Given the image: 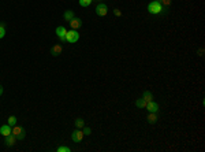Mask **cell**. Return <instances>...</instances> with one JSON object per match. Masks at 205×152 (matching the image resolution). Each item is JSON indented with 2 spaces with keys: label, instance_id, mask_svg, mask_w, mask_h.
Wrapping results in <instances>:
<instances>
[{
  "label": "cell",
  "instance_id": "1",
  "mask_svg": "<svg viewBox=\"0 0 205 152\" xmlns=\"http://www.w3.org/2000/svg\"><path fill=\"white\" fill-rule=\"evenodd\" d=\"M148 11L151 14H153V15H157V14H161L164 11L163 6H161V3L160 1H157V0H153V1H151L149 4H148Z\"/></svg>",
  "mask_w": 205,
  "mask_h": 152
},
{
  "label": "cell",
  "instance_id": "2",
  "mask_svg": "<svg viewBox=\"0 0 205 152\" xmlns=\"http://www.w3.org/2000/svg\"><path fill=\"white\" fill-rule=\"evenodd\" d=\"M80 40V34H78V32L77 30H70V32H67L66 33V41L70 42V44H74V42H77Z\"/></svg>",
  "mask_w": 205,
  "mask_h": 152
},
{
  "label": "cell",
  "instance_id": "3",
  "mask_svg": "<svg viewBox=\"0 0 205 152\" xmlns=\"http://www.w3.org/2000/svg\"><path fill=\"white\" fill-rule=\"evenodd\" d=\"M11 133H13L15 137H17V140H19V141H22V140L25 139V130H23V127H19V126H13V129H11Z\"/></svg>",
  "mask_w": 205,
  "mask_h": 152
},
{
  "label": "cell",
  "instance_id": "4",
  "mask_svg": "<svg viewBox=\"0 0 205 152\" xmlns=\"http://www.w3.org/2000/svg\"><path fill=\"white\" fill-rule=\"evenodd\" d=\"M96 14L99 15V17H105V15L108 14V7H107V4H104V3H100V4H97V7H96Z\"/></svg>",
  "mask_w": 205,
  "mask_h": 152
},
{
  "label": "cell",
  "instance_id": "5",
  "mask_svg": "<svg viewBox=\"0 0 205 152\" xmlns=\"http://www.w3.org/2000/svg\"><path fill=\"white\" fill-rule=\"evenodd\" d=\"M84 131L81 130V129H75V130L73 131V134H71V139L74 143H81L82 141V139H84Z\"/></svg>",
  "mask_w": 205,
  "mask_h": 152
},
{
  "label": "cell",
  "instance_id": "6",
  "mask_svg": "<svg viewBox=\"0 0 205 152\" xmlns=\"http://www.w3.org/2000/svg\"><path fill=\"white\" fill-rule=\"evenodd\" d=\"M66 33H67V30L64 26H58L56 28V36L59 37L60 41H63V42L66 41Z\"/></svg>",
  "mask_w": 205,
  "mask_h": 152
},
{
  "label": "cell",
  "instance_id": "7",
  "mask_svg": "<svg viewBox=\"0 0 205 152\" xmlns=\"http://www.w3.org/2000/svg\"><path fill=\"white\" fill-rule=\"evenodd\" d=\"M17 137L11 133V134H8V136H6V145L7 147H13V145H15L17 144Z\"/></svg>",
  "mask_w": 205,
  "mask_h": 152
},
{
  "label": "cell",
  "instance_id": "8",
  "mask_svg": "<svg viewBox=\"0 0 205 152\" xmlns=\"http://www.w3.org/2000/svg\"><path fill=\"white\" fill-rule=\"evenodd\" d=\"M145 107L148 108V111H149V112H157V111H159V104H157V103H155L153 100L148 101Z\"/></svg>",
  "mask_w": 205,
  "mask_h": 152
},
{
  "label": "cell",
  "instance_id": "9",
  "mask_svg": "<svg viewBox=\"0 0 205 152\" xmlns=\"http://www.w3.org/2000/svg\"><path fill=\"white\" fill-rule=\"evenodd\" d=\"M70 25H71V28L74 30H77V29H80L81 26H82V21H81L80 18H73L71 21H70Z\"/></svg>",
  "mask_w": 205,
  "mask_h": 152
},
{
  "label": "cell",
  "instance_id": "10",
  "mask_svg": "<svg viewBox=\"0 0 205 152\" xmlns=\"http://www.w3.org/2000/svg\"><path fill=\"white\" fill-rule=\"evenodd\" d=\"M62 45H59V44H55V47H52L51 48V55H54V56H59L60 54H62Z\"/></svg>",
  "mask_w": 205,
  "mask_h": 152
},
{
  "label": "cell",
  "instance_id": "11",
  "mask_svg": "<svg viewBox=\"0 0 205 152\" xmlns=\"http://www.w3.org/2000/svg\"><path fill=\"white\" fill-rule=\"evenodd\" d=\"M0 134L4 136V137L11 134V126H10V125H3V126H0Z\"/></svg>",
  "mask_w": 205,
  "mask_h": 152
},
{
  "label": "cell",
  "instance_id": "12",
  "mask_svg": "<svg viewBox=\"0 0 205 152\" xmlns=\"http://www.w3.org/2000/svg\"><path fill=\"white\" fill-rule=\"evenodd\" d=\"M63 18H64L66 21H71L73 18H74V11H71V10H67V11H64V14H63Z\"/></svg>",
  "mask_w": 205,
  "mask_h": 152
},
{
  "label": "cell",
  "instance_id": "13",
  "mask_svg": "<svg viewBox=\"0 0 205 152\" xmlns=\"http://www.w3.org/2000/svg\"><path fill=\"white\" fill-rule=\"evenodd\" d=\"M142 99L147 101V103H148V101H152V100H153V95H152L149 90H145V92L142 93Z\"/></svg>",
  "mask_w": 205,
  "mask_h": 152
},
{
  "label": "cell",
  "instance_id": "14",
  "mask_svg": "<svg viewBox=\"0 0 205 152\" xmlns=\"http://www.w3.org/2000/svg\"><path fill=\"white\" fill-rule=\"evenodd\" d=\"M7 125H10L11 127L15 126V125H17V117H15V115L8 117V119H7Z\"/></svg>",
  "mask_w": 205,
  "mask_h": 152
},
{
  "label": "cell",
  "instance_id": "15",
  "mask_svg": "<svg viewBox=\"0 0 205 152\" xmlns=\"http://www.w3.org/2000/svg\"><path fill=\"white\" fill-rule=\"evenodd\" d=\"M85 126V121L82 118H77L75 119V127L77 129H82Z\"/></svg>",
  "mask_w": 205,
  "mask_h": 152
},
{
  "label": "cell",
  "instance_id": "16",
  "mask_svg": "<svg viewBox=\"0 0 205 152\" xmlns=\"http://www.w3.org/2000/svg\"><path fill=\"white\" fill-rule=\"evenodd\" d=\"M156 121H157L156 112H149V115H148V122H149V123H155Z\"/></svg>",
  "mask_w": 205,
  "mask_h": 152
},
{
  "label": "cell",
  "instance_id": "17",
  "mask_svg": "<svg viewBox=\"0 0 205 152\" xmlns=\"http://www.w3.org/2000/svg\"><path fill=\"white\" fill-rule=\"evenodd\" d=\"M135 106L138 107V108H144V107L147 106V101L144 100L142 97H141V99H137V101H135Z\"/></svg>",
  "mask_w": 205,
  "mask_h": 152
},
{
  "label": "cell",
  "instance_id": "18",
  "mask_svg": "<svg viewBox=\"0 0 205 152\" xmlns=\"http://www.w3.org/2000/svg\"><path fill=\"white\" fill-rule=\"evenodd\" d=\"M4 22H0V38H3L6 36V28Z\"/></svg>",
  "mask_w": 205,
  "mask_h": 152
},
{
  "label": "cell",
  "instance_id": "19",
  "mask_svg": "<svg viewBox=\"0 0 205 152\" xmlns=\"http://www.w3.org/2000/svg\"><path fill=\"white\" fill-rule=\"evenodd\" d=\"M93 0H80V6H82V7H89V6L92 4Z\"/></svg>",
  "mask_w": 205,
  "mask_h": 152
},
{
  "label": "cell",
  "instance_id": "20",
  "mask_svg": "<svg viewBox=\"0 0 205 152\" xmlns=\"http://www.w3.org/2000/svg\"><path fill=\"white\" fill-rule=\"evenodd\" d=\"M56 151H58V152H70L71 149H70L68 147H64V145H62V147H59Z\"/></svg>",
  "mask_w": 205,
  "mask_h": 152
},
{
  "label": "cell",
  "instance_id": "21",
  "mask_svg": "<svg viewBox=\"0 0 205 152\" xmlns=\"http://www.w3.org/2000/svg\"><path fill=\"white\" fill-rule=\"evenodd\" d=\"M82 131H84V134H92V129H90V127H82Z\"/></svg>",
  "mask_w": 205,
  "mask_h": 152
},
{
  "label": "cell",
  "instance_id": "22",
  "mask_svg": "<svg viewBox=\"0 0 205 152\" xmlns=\"http://www.w3.org/2000/svg\"><path fill=\"white\" fill-rule=\"evenodd\" d=\"M113 13H115V15H116V17H120V15H122V11H120V10H113Z\"/></svg>",
  "mask_w": 205,
  "mask_h": 152
},
{
  "label": "cell",
  "instance_id": "23",
  "mask_svg": "<svg viewBox=\"0 0 205 152\" xmlns=\"http://www.w3.org/2000/svg\"><path fill=\"white\" fill-rule=\"evenodd\" d=\"M1 93H3V86L0 85V96H1Z\"/></svg>",
  "mask_w": 205,
  "mask_h": 152
},
{
  "label": "cell",
  "instance_id": "24",
  "mask_svg": "<svg viewBox=\"0 0 205 152\" xmlns=\"http://www.w3.org/2000/svg\"><path fill=\"white\" fill-rule=\"evenodd\" d=\"M164 3H166V4H170V0H163Z\"/></svg>",
  "mask_w": 205,
  "mask_h": 152
}]
</instances>
